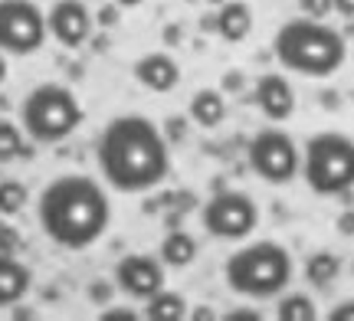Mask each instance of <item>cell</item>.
Returning <instances> with one entry per match:
<instances>
[{
	"instance_id": "cell-23",
	"label": "cell",
	"mask_w": 354,
	"mask_h": 321,
	"mask_svg": "<svg viewBox=\"0 0 354 321\" xmlns=\"http://www.w3.org/2000/svg\"><path fill=\"white\" fill-rule=\"evenodd\" d=\"M299 10L302 17H312V20H325L335 7H331V0H299Z\"/></svg>"
},
{
	"instance_id": "cell-12",
	"label": "cell",
	"mask_w": 354,
	"mask_h": 321,
	"mask_svg": "<svg viewBox=\"0 0 354 321\" xmlns=\"http://www.w3.org/2000/svg\"><path fill=\"white\" fill-rule=\"evenodd\" d=\"M253 102L269 121H286L295 112V89L282 72H263L256 79Z\"/></svg>"
},
{
	"instance_id": "cell-20",
	"label": "cell",
	"mask_w": 354,
	"mask_h": 321,
	"mask_svg": "<svg viewBox=\"0 0 354 321\" xmlns=\"http://www.w3.org/2000/svg\"><path fill=\"white\" fill-rule=\"evenodd\" d=\"M276 318L279 321H315L318 309H315V302L305 295V292H289V295L279 298Z\"/></svg>"
},
{
	"instance_id": "cell-9",
	"label": "cell",
	"mask_w": 354,
	"mask_h": 321,
	"mask_svg": "<svg viewBox=\"0 0 354 321\" xmlns=\"http://www.w3.org/2000/svg\"><path fill=\"white\" fill-rule=\"evenodd\" d=\"M50 37L46 13L33 0H0V52L30 56Z\"/></svg>"
},
{
	"instance_id": "cell-18",
	"label": "cell",
	"mask_w": 354,
	"mask_h": 321,
	"mask_svg": "<svg viewBox=\"0 0 354 321\" xmlns=\"http://www.w3.org/2000/svg\"><path fill=\"white\" fill-rule=\"evenodd\" d=\"M187 298L171 289H158L151 298H145V318L148 321H180L187 318Z\"/></svg>"
},
{
	"instance_id": "cell-8",
	"label": "cell",
	"mask_w": 354,
	"mask_h": 321,
	"mask_svg": "<svg viewBox=\"0 0 354 321\" xmlns=\"http://www.w3.org/2000/svg\"><path fill=\"white\" fill-rule=\"evenodd\" d=\"M201 223L214 240L240 243L259 226V206L250 193L220 191L201 206Z\"/></svg>"
},
{
	"instance_id": "cell-33",
	"label": "cell",
	"mask_w": 354,
	"mask_h": 321,
	"mask_svg": "<svg viewBox=\"0 0 354 321\" xmlns=\"http://www.w3.org/2000/svg\"><path fill=\"white\" fill-rule=\"evenodd\" d=\"M112 3H118V7L125 10V7H138V3H145V0H112Z\"/></svg>"
},
{
	"instance_id": "cell-31",
	"label": "cell",
	"mask_w": 354,
	"mask_h": 321,
	"mask_svg": "<svg viewBox=\"0 0 354 321\" xmlns=\"http://www.w3.org/2000/svg\"><path fill=\"white\" fill-rule=\"evenodd\" d=\"M240 86H243V76H240V72H230V76L223 79V89H240Z\"/></svg>"
},
{
	"instance_id": "cell-35",
	"label": "cell",
	"mask_w": 354,
	"mask_h": 321,
	"mask_svg": "<svg viewBox=\"0 0 354 321\" xmlns=\"http://www.w3.org/2000/svg\"><path fill=\"white\" fill-rule=\"evenodd\" d=\"M207 3H210V7H220V3H227V0H207Z\"/></svg>"
},
{
	"instance_id": "cell-6",
	"label": "cell",
	"mask_w": 354,
	"mask_h": 321,
	"mask_svg": "<svg viewBox=\"0 0 354 321\" xmlns=\"http://www.w3.org/2000/svg\"><path fill=\"white\" fill-rule=\"evenodd\" d=\"M318 197H344L354 191V138L342 131H318L305 142L302 171Z\"/></svg>"
},
{
	"instance_id": "cell-13",
	"label": "cell",
	"mask_w": 354,
	"mask_h": 321,
	"mask_svg": "<svg viewBox=\"0 0 354 321\" xmlns=\"http://www.w3.org/2000/svg\"><path fill=\"white\" fill-rule=\"evenodd\" d=\"M135 79L148 92H171L180 82V66L167 52H145L135 63Z\"/></svg>"
},
{
	"instance_id": "cell-4",
	"label": "cell",
	"mask_w": 354,
	"mask_h": 321,
	"mask_svg": "<svg viewBox=\"0 0 354 321\" xmlns=\"http://www.w3.org/2000/svg\"><path fill=\"white\" fill-rule=\"evenodd\" d=\"M223 279L243 298H256V302L279 298L292 282V256L286 246L272 243V240L240 246L227 259Z\"/></svg>"
},
{
	"instance_id": "cell-32",
	"label": "cell",
	"mask_w": 354,
	"mask_h": 321,
	"mask_svg": "<svg viewBox=\"0 0 354 321\" xmlns=\"http://www.w3.org/2000/svg\"><path fill=\"white\" fill-rule=\"evenodd\" d=\"M3 79H7V52H0V86H3Z\"/></svg>"
},
{
	"instance_id": "cell-3",
	"label": "cell",
	"mask_w": 354,
	"mask_h": 321,
	"mask_svg": "<svg viewBox=\"0 0 354 321\" xmlns=\"http://www.w3.org/2000/svg\"><path fill=\"white\" fill-rule=\"evenodd\" d=\"M272 52L286 72H299L305 79H328L348 59V43L335 26L312 17H295L276 30Z\"/></svg>"
},
{
	"instance_id": "cell-34",
	"label": "cell",
	"mask_w": 354,
	"mask_h": 321,
	"mask_svg": "<svg viewBox=\"0 0 354 321\" xmlns=\"http://www.w3.org/2000/svg\"><path fill=\"white\" fill-rule=\"evenodd\" d=\"M190 318H214V311H207V309H203V311H190Z\"/></svg>"
},
{
	"instance_id": "cell-7",
	"label": "cell",
	"mask_w": 354,
	"mask_h": 321,
	"mask_svg": "<svg viewBox=\"0 0 354 321\" xmlns=\"http://www.w3.org/2000/svg\"><path fill=\"white\" fill-rule=\"evenodd\" d=\"M246 164L259 180L272 184V187H286L299 177L302 171V151L289 131L282 128H263L253 135L250 151H246Z\"/></svg>"
},
{
	"instance_id": "cell-10",
	"label": "cell",
	"mask_w": 354,
	"mask_h": 321,
	"mask_svg": "<svg viewBox=\"0 0 354 321\" xmlns=\"http://www.w3.org/2000/svg\"><path fill=\"white\" fill-rule=\"evenodd\" d=\"M165 269L167 266L158 256L131 253V256L118 259V266H115V285H118L128 298L145 302V298H151L158 289H165Z\"/></svg>"
},
{
	"instance_id": "cell-1",
	"label": "cell",
	"mask_w": 354,
	"mask_h": 321,
	"mask_svg": "<svg viewBox=\"0 0 354 321\" xmlns=\"http://www.w3.org/2000/svg\"><path fill=\"white\" fill-rule=\"evenodd\" d=\"M99 171L118 193H145L171 174V148L165 131L145 115H115L95 144Z\"/></svg>"
},
{
	"instance_id": "cell-2",
	"label": "cell",
	"mask_w": 354,
	"mask_h": 321,
	"mask_svg": "<svg viewBox=\"0 0 354 321\" xmlns=\"http://www.w3.org/2000/svg\"><path fill=\"white\" fill-rule=\"evenodd\" d=\"M39 230L63 249H86L99 243L112 223L109 193L95 177L59 174L53 177L37 200Z\"/></svg>"
},
{
	"instance_id": "cell-27",
	"label": "cell",
	"mask_w": 354,
	"mask_h": 321,
	"mask_svg": "<svg viewBox=\"0 0 354 321\" xmlns=\"http://www.w3.org/2000/svg\"><path fill=\"white\" fill-rule=\"evenodd\" d=\"M17 243H20L17 233H13L10 226H0V253H13V246Z\"/></svg>"
},
{
	"instance_id": "cell-11",
	"label": "cell",
	"mask_w": 354,
	"mask_h": 321,
	"mask_svg": "<svg viewBox=\"0 0 354 321\" xmlns=\"http://www.w3.org/2000/svg\"><path fill=\"white\" fill-rule=\"evenodd\" d=\"M46 30L59 46L79 50L92 37V13L82 0H56L46 13Z\"/></svg>"
},
{
	"instance_id": "cell-36",
	"label": "cell",
	"mask_w": 354,
	"mask_h": 321,
	"mask_svg": "<svg viewBox=\"0 0 354 321\" xmlns=\"http://www.w3.org/2000/svg\"><path fill=\"white\" fill-rule=\"evenodd\" d=\"M351 269H354V266H351Z\"/></svg>"
},
{
	"instance_id": "cell-15",
	"label": "cell",
	"mask_w": 354,
	"mask_h": 321,
	"mask_svg": "<svg viewBox=\"0 0 354 321\" xmlns=\"http://www.w3.org/2000/svg\"><path fill=\"white\" fill-rule=\"evenodd\" d=\"M33 285V275L20 259H13V253H0V309H10L17 302H24V295Z\"/></svg>"
},
{
	"instance_id": "cell-22",
	"label": "cell",
	"mask_w": 354,
	"mask_h": 321,
	"mask_svg": "<svg viewBox=\"0 0 354 321\" xmlns=\"http://www.w3.org/2000/svg\"><path fill=\"white\" fill-rule=\"evenodd\" d=\"M24 155V128L0 118V164H10Z\"/></svg>"
},
{
	"instance_id": "cell-21",
	"label": "cell",
	"mask_w": 354,
	"mask_h": 321,
	"mask_svg": "<svg viewBox=\"0 0 354 321\" xmlns=\"http://www.w3.org/2000/svg\"><path fill=\"white\" fill-rule=\"evenodd\" d=\"M30 204V191L20 180H0V217H17Z\"/></svg>"
},
{
	"instance_id": "cell-5",
	"label": "cell",
	"mask_w": 354,
	"mask_h": 321,
	"mask_svg": "<svg viewBox=\"0 0 354 321\" xmlns=\"http://www.w3.org/2000/svg\"><path fill=\"white\" fill-rule=\"evenodd\" d=\"M82 125V105L76 92L59 82H43L26 92L20 105V128L30 142L59 144Z\"/></svg>"
},
{
	"instance_id": "cell-28",
	"label": "cell",
	"mask_w": 354,
	"mask_h": 321,
	"mask_svg": "<svg viewBox=\"0 0 354 321\" xmlns=\"http://www.w3.org/2000/svg\"><path fill=\"white\" fill-rule=\"evenodd\" d=\"M338 233L342 236H354V210H344L338 217Z\"/></svg>"
},
{
	"instance_id": "cell-30",
	"label": "cell",
	"mask_w": 354,
	"mask_h": 321,
	"mask_svg": "<svg viewBox=\"0 0 354 321\" xmlns=\"http://www.w3.org/2000/svg\"><path fill=\"white\" fill-rule=\"evenodd\" d=\"M227 321H259V311H230Z\"/></svg>"
},
{
	"instance_id": "cell-24",
	"label": "cell",
	"mask_w": 354,
	"mask_h": 321,
	"mask_svg": "<svg viewBox=\"0 0 354 321\" xmlns=\"http://www.w3.org/2000/svg\"><path fill=\"white\" fill-rule=\"evenodd\" d=\"M328 321H354V298H344L328 311Z\"/></svg>"
},
{
	"instance_id": "cell-25",
	"label": "cell",
	"mask_w": 354,
	"mask_h": 321,
	"mask_svg": "<svg viewBox=\"0 0 354 321\" xmlns=\"http://www.w3.org/2000/svg\"><path fill=\"white\" fill-rule=\"evenodd\" d=\"M118 13H122V7H118V3H112V7H102L95 23H99V26H115V23H118Z\"/></svg>"
},
{
	"instance_id": "cell-17",
	"label": "cell",
	"mask_w": 354,
	"mask_h": 321,
	"mask_svg": "<svg viewBox=\"0 0 354 321\" xmlns=\"http://www.w3.org/2000/svg\"><path fill=\"white\" fill-rule=\"evenodd\" d=\"M158 259L165 262L167 269H187L190 262L197 259V240H194L187 230H171L165 240H161Z\"/></svg>"
},
{
	"instance_id": "cell-16",
	"label": "cell",
	"mask_w": 354,
	"mask_h": 321,
	"mask_svg": "<svg viewBox=\"0 0 354 321\" xmlns=\"http://www.w3.org/2000/svg\"><path fill=\"white\" fill-rule=\"evenodd\" d=\"M187 115L194 125L201 128H220L223 118H227V99L220 89H197L190 95V108Z\"/></svg>"
},
{
	"instance_id": "cell-14",
	"label": "cell",
	"mask_w": 354,
	"mask_h": 321,
	"mask_svg": "<svg viewBox=\"0 0 354 321\" xmlns=\"http://www.w3.org/2000/svg\"><path fill=\"white\" fill-rule=\"evenodd\" d=\"M214 30L227 43H243V39L250 37V30H253V10H250V3L246 0H227V3H220L214 13Z\"/></svg>"
},
{
	"instance_id": "cell-26",
	"label": "cell",
	"mask_w": 354,
	"mask_h": 321,
	"mask_svg": "<svg viewBox=\"0 0 354 321\" xmlns=\"http://www.w3.org/2000/svg\"><path fill=\"white\" fill-rule=\"evenodd\" d=\"M138 311H128V309H109L102 311V321H135Z\"/></svg>"
},
{
	"instance_id": "cell-29",
	"label": "cell",
	"mask_w": 354,
	"mask_h": 321,
	"mask_svg": "<svg viewBox=\"0 0 354 321\" xmlns=\"http://www.w3.org/2000/svg\"><path fill=\"white\" fill-rule=\"evenodd\" d=\"M331 7H335V13H342L348 20L354 17V0H331Z\"/></svg>"
},
{
	"instance_id": "cell-19",
	"label": "cell",
	"mask_w": 354,
	"mask_h": 321,
	"mask_svg": "<svg viewBox=\"0 0 354 321\" xmlns=\"http://www.w3.org/2000/svg\"><path fill=\"white\" fill-rule=\"evenodd\" d=\"M342 275V259L328 253V249H318L305 259V279L315 285V289H328L335 279Z\"/></svg>"
}]
</instances>
